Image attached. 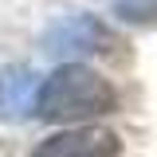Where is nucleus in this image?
<instances>
[{"mask_svg": "<svg viewBox=\"0 0 157 157\" xmlns=\"http://www.w3.org/2000/svg\"><path fill=\"white\" fill-rule=\"evenodd\" d=\"M114 32L94 16H71L55 24L47 39H43V47L59 59H71V55H90V51H114Z\"/></svg>", "mask_w": 157, "mask_h": 157, "instance_id": "obj_2", "label": "nucleus"}, {"mask_svg": "<svg viewBox=\"0 0 157 157\" xmlns=\"http://www.w3.org/2000/svg\"><path fill=\"white\" fill-rule=\"evenodd\" d=\"M118 110V90L82 63H63L43 78L36 94V114L43 122H86Z\"/></svg>", "mask_w": 157, "mask_h": 157, "instance_id": "obj_1", "label": "nucleus"}, {"mask_svg": "<svg viewBox=\"0 0 157 157\" xmlns=\"http://www.w3.org/2000/svg\"><path fill=\"white\" fill-rule=\"evenodd\" d=\"M32 90H36V75L32 71H8V75H0V114L8 118H20L32 110Z\"/></svg>", "mask_w": 157, "mask_h": 157, "instance_id": "obj_4", "label": "nucleus"}, {"mask_svg": "<svg viewBox=\"0 0 157 157\" xmlns=\"http://www.w3.org/2000/svg\"><path fill=\"white\" fill-rule=\"evenodd\" d=\"M114 12L134 24H149L157 16V0H114Z\"/></svg>", "mask_w": 157, "mask_h": 157, "instance_id": "obj_5", "label": "nucleus"}, {"mask_svg": "<svg viewBox=\"0 0 157 157\" xmlns=\"http://www.w3.org/2000/svg\"><path fill=\"white\" fill-rule=\"evenodd\" d=\"M118 149H122L118 134L102 130V126H78V130L43 137L32 157H114Z\"/></svg>", "mask_w": 157, "mask_h": 157, "instance_id": "obj_3", "label": "nucleus"}]
</instances>
